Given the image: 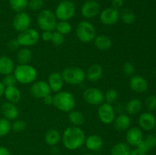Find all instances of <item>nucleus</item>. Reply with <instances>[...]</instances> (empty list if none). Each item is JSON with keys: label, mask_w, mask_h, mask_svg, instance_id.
<instances>
[{"label": "nucleus", "mask_w": 156, "mask_h": 155, "mask_svg": "<svg viewBox=\"0 0 156 155\" xmlns=\"http://www.w3.org/2000/svg\"><path fill=\"white\" fill-rule=\"evenodd\" d=\"M155 131H156V124H155Z\"/></svg>", "instance_id": "603ef678"}, {"label": "nucleus", "mask_w": 156, "mask_h": 155, "mask_svg": "<svg viewBox=\"0 0 156 155\" xmlns=\"http://www.w3.org/2000/svg\"><path fill=\"white\" fill-rule=\"evenodd\" d=\"M103 144V138L100 135L93 134L86 136L84 145H85V147L90 151H98L101 149Z\"/></svg>", "instance_id": "4be33fe9"}, {"label": "nucleus", "mask_w": 156, "mask_h": 155, "mask_svg": "<svg viewBox=\"0 0 156 155\" xmlns=\"http://www.w3.org/2000/svg\"><path fill=\"white\" fill-rule=\"evenodd\" d=\"M50 42L55 46H59L62 45L65 42V36L61 33H59L57 31H53V36H52V39Z\"/></svg>", "instance_id": "4c0bfd02"}, {"label": "nucleus", "mask_w": 156, "mask_h": 155, "mask_svg": "<svg viewBox=\"0 0 156 155\" xmlns=\"http://www.w3.org/2000/svg\"><path fill=\"white\" fill-rule=\"evenodd\" d=\"M86 135L79 126H69L63 131L62 141L64 147L69 150H76L85 144Z\"/></svg>", "instance_id": "f257e3e1"}, {"label": "nucleus", "mask_w": 156, "mask_h": 155, "mask_svg": "<svg viewBox=\"0 0 156 155\" xmlns=\"http://www.w3.org/2000/svg\"><path fill=\"white\" fill-rule=\"evenodd\" d=\"M120 13V19H121V21L125 24L129 25L135 22L136 15L133 11L129 9H123Z\"/></svg>", "instance_id": "72a5a7b5"}, {"label": "nucleus", "mask_w": 156, "mask_h": 155, "mask_svg": "<svg viewBox=\"0 0 156 155\" xmlns=\"http://www.w3.org/2000/svg\"><path fill=\"white\" fill-rule=\"evenodd\" d=\"M51 93L52 91L48 83L44 80L35 81L30 88V95L36 99H43Z\"/></svg>", "instance_id": "9b49d317"}, {"label": "nucleus", "mask_w": 156, "mask_h": 155, "mask_svg": "<svg viewBox=\"0 0 156 155\" xmlns=\"http://www.w3.org/2000/svg\"><path fill=\"white\" fill-rule=\"evenodd\" d=\"M76 36L84 43L92 42L97 36V32L94 24L88 20H82L76 26Z\"/></svg>", "instance_id": "39448f33"}, {"label": "nucleus", "mask_w": 156, "mask_h": 155, "mask_svg": "<svg viewBox=\"0 0 156 155\" xmlns=\"http://www.w3.org/2000/svg\"><path fill=\"white\" fill-rule=\"evenodd\" d=\"M131 147L126 142H118L111 149V155H129Z\"/></svg>", "instance_id": "c756f323"}, {"label": "nucleus", "mask_w": 156, "mask_h": 155, "mask_svg": "<svg viewBox=\"0 0 156 155\" xmlns=\"http://www.w3.org/2000/svg\"><path fill=\"white\" fill-rule=\"evenodd\" d=\"M125 138H126V142L130 147H136L143 141L144 135L140 128L130 127L126 130Z\"/></svg>", "instance_id": "2eb2a0df"}, {"label": "nucleus", "mask_w": 156, "mask_h": 155, "mask_svg": "<svg viewBox=\"0 0 156 155\" xmlns=\"http://www.w3.org/2000/svg\"><path fill=\"white\" fill-rule=\"evenodd\" d=\"M98 116L100 121L105 125L112 124L116 117V110L112 104L104 102L98 108Z\"/></svg>", "instance_id": "9d476101"}, {"label": "nucleus", "mask_w": 156, "mask_h": 155, "mask_svg": "<svg viewBox=\"0 0 156 155\" xmlns=\"http://www.w3.org/2000/svg\"><path fill=\"white\" fill-rule=\"evenodd\" d=\"M122 71L125 75L131 77L135 73V67H134L133 64L131 63V62H125L122 67Z\"/></svg>", "instance_id": "58836bf2"}, {"label": "nucleus", "mask_w": 156, "mask_h": 155, "mask_svg": "<svg viewBox=\"0 0 156 155\" xmlns=\"http://www.w3.org/2000/svg\"><path fill=\"white\" fill-rule=\"evenodd\" d=\"M120 11L113 7L107 8L101 11L99 19L102 24L106 26H113L120 20Z\"/></svg>", "instance_id": "f8f14e48"}, {"label": "nucleus", "mask_w": 156, "mask_h": 155, "mask_svg": "<svg viewBox=\"0 0 156 155\" xmlns=\"http://www.w3.org/2000/svg\"><path fill=\"white\" fill-rule=\"evenodd\" d=\"M82 98L91 106H100L105 102V93L98 88H88L82 93Z\"/></svg>", "instance_id": "1a4fd4ad"}, {"label": "nucleus", "mask_w": 156, "mask_h": 155, "mask_svg": "<svg viewBox=\"0 0 156 155\" xmlns=\"http://www.w3.org/2000/svg\"><path fill=\"white\" fill-rule=\"evenodd\" d=\"M83 155H93V154H92V153H85V154H83Z\"/></svg>", "instance_id": "3c124183"}, {"label": "nucleus", "mask_w": 156, "mask_h": 155, "mask_svg": "<svg viewBox=\"0 0 156 155\" xmlns=\"http://www.w3.org/2000/svg\"><path fill=\"white\" fill-rule=\"evenodd\" d=\"M2 82L3 83V84L5 85V87H12V86H16L17 84V80L15 78V75L12 74H7V75H5L3 77L2 81Z\"/></svg>", "instance_id": "ea45409f"}, {"label": "nucleus", "mask_w": 156, "mask_h": 155, "mask_svg": "<svg viewBox=\"0 0 156 155\" xmlns=\"http://www.w3.org/2000/svg\"><path fill=\"white\" fill-rule=\"evenodd\" d=\"M0 52H1V48H0Z\"/></svg>", "instance_id": "864d4df0"}, {"label": "nucleus", "mask_w": 156, "mask_h": 155, "mask_svg": "<svg viewBox=\"0 0 156 155\" xmlns=\"http://www.w3.org/2000/svg\"><path fill=\"white\" fill-rule=\"evenodd\" d=\"M129 155H147V152L144 151L139 147H134L133 149H131Z\"/></svg>", "instance_id": "a18cd8bd"}, {"label": "nucleus", "mask_w": 156, "mask_h": 155, "mask_svg": "<svg viewBox=\"0 0 156 155\" xmlns=\"http://www.w3.org/2000/svg\"><path fill=\"white\" fill-rule=\"evenodd\" d=\"M111 5H112L111 7L119 10L120 8L123 7V0H111Z\"/></svg>", "instance_id": "49530a36"}, {"label": "nucleus", "mask_w": 156, "mask_h": 155, "mask_svg": "<svg viewBox=\"0 0 156 155\" xmlns=\"http://www.w3.org/2000/svg\"><path fill=\"white\" fill-rule=\"evenodd\" d=\"M93 42L96 48L101 51L109 50L112 46V40L109 36L105 34L97 35Z\"/></svg>", "instance_id": "bb28decb"}, {"label": "nucleus", "mask_w": 156, "mask_h": 155, "mask_svg": "<svg viewBox=\"0 0 156 155\" xmlns=\"http://www.w3.org/2000/svg\"><path fill=\"white\" fill-rule=\"evenodd\" d=\"M64 82L69 85H80L86 79L85 71L78 66H69L61 72Z\"/></svg>", "instance_id": "20e7f679"}, {"label": "nucleus", "mask_w": 156, "mask_h": 155, "mask_svg": "<svg viewBox=\"0 0 156 155\" xmlns=\"http://www.w3.org/2000/svg\"><path fill=\"white\" fill-rule=\"evenodd\" d=\"M138 124L140 129L144 131H151L155 129L156 118L149 112H144L138 118Z\"/></svg>", "instance_id": "a211bd4d"}, {"label": "nucleus", "mask_w": 156, "mask_h": 155, "mask_svg": "<svg viewBox=\"0 0 156 155\" xmlns=\"http://www.w3.org/2000/svg\"><path fill=\"white\" fill-rule=\"evenodd\" d=\"M143 109V102L138 98H133L128 100L125 106V110L129 115H136Z\"/></svg>", "instance_id": "a878e982"}, {"label": "nucleus", "mask_w": 156, "mask_h": 155, "mask_svg": "<svg viewBox=\"0 0 156 155\" xmlns=\"http://www.w3.org/2000/svg\"><path fill=\"white\" fill-rule=\"evenodd\" d=\"M47 83H48L52 92L57 93L62 91L65 82H64L61 73H59V71H53L49 75Z\"/></svg>", "instance_id": "6ab92c4d"}, {"label": "nucleus", "mask_w": 156, "mask_h": 155, "mask_svg": "<svg viewBox=\"0 0 156 155\" xmlns=\"http://www.w3.org/2000/svg\"><path fill=\"white\" fill-rule=\"evenodd\" d=\"M0 155H12V153L7 147L0 146Z\"/></svg>", "instance_id": "09e8293b"}, {"label": "nucleus", "mask_w": 156, "mask_h": 155, "mask_svg": "<svg viewBox=\"0 0 156 155\" xmlns=\"http://www.w3.org/2000/svg\"><path fill=\"white\" fill-rule=\"evenodd\" d=\"M156 147V135H148L143 138V141L138 146L139 148L142 149L144 151L148 152L150 149Z\"/></svg>", "instance_id": "7c9ffc66"}, {"label": "nucleus", "mask_w": 156, "mask_h": 155, "mask_svg": "<svg viewBox=\"0 0 156 155\" xmlns=\"http://www.w3.org/2000/svg\"><path fill=\"white\" fill-rule=\"evenodd\" d=\"M53 31H50V30H44L42 32L41 35V39L45 42H50L53 36Z\"/></svg>", "instance_id": "c03bdc74"}, {"label": "nucleus", "mask_w": 156, "mask_h": 155, "mask_svg": "<svg viewBox=\"0 0 156 155\" xmlns=\"http://www.w3.org/2000/svg\"><path fill=\"white\" fill-rule=\"evenodd\" d=\"M114 129L118 132H123L129 129L131 126L130 115L127 113H120L116 115L113 122Z\"/></svg>", "instance_id": "aec40b11"}, {"label": "nucleus", "mask_w": 156, "mask_h": 155, "mask_svg": "<svg viewBox=\"0 0 156 155\" xmlns=\"http://www.w3.org/2000/svg\"><path fill=\"white\" fill-rule=\"evenodd\" d=\"M1 112L3 118L9 120V121H14V120L18 119L19 116V109L15 103H10V102H5L1 106Z\"/></svg>", "instance_id": "f3484780"}, {"label": "nucleus", "mask_w": 156, "mask_h": 155, "mask_svg": "<svg viewBox=\"0 0 156 155\" xmlns=\"http://www.w3.org/2000/svg\"><path fill=\"white\" fill-rule=\"evenodd\" d=\"M129 85L130 89L136 94H143L148 89L149 84L144 77L139 74L133 75L130 77L129 81Z\"/></svg>", "instance_id": "dca6fc26"}, {"label": "nucleus", "mask_w": 156, "mask_h": 155, "mask_svg": "<svg viewBox=\"0 0 156 155\" xmlns=\"http://www.w3.org/2000/svg\"><path fill=\"white\" fill-rule=\"evenodd\" d=\"M44 0H29L28 7L32 11H38L44 7Z\"/></svg>", "instance_id": "a19ab883"}, {"label": "nucleus", "mask_w": 156, "mask_h": 155, "mask_svg": "<svg viewBox=\"0 0 156 155\" xmlns=\"http://www.w3.org/2000/svg\"><path fill=\"white\" fill-rule=\"evenodd\" d=\"M62 135L56 129H50L46 132L44 135V141L47 145L50 147L56 146L61 141Z\"/></svg>", "instance_id": "393cba45"}, {"label": "nucleus", "mask_w": 156, "mask_h": 155, "mask_svg": "<svg viewBox=\"0 0 156 155\" xmlns=\"http://www.w3.org/2000/svg\"><path fill=\"white\" fill-rule=\"evenodd\" d=\"M42 100H43V101H44V104L50 106V105H53V96L50 94H49V95L46 96L45 97H44Z\"/></svg>", "instance_id": "de8ad7c7"}, {"label": "nucleus", "mask_w": 156, "mask_h": 155, "mask_svg": "<svg viewBox=\"0 0 156 155\" xmlns=\"http://www.w3.org/2000/svg\"><path fill=\"white\" fill-rule=\"evenodd\" d=\"M29 0H9V5L16 13L24 12L28 7Z\"/></svg>", "instance_id": "2f4dec72"}, {"label": "nucleus", "mask_w": 156, "mask_h": 155, "mask_svg": "<svg viewBox=\"0 0 156 155\" xmlns=\"http://www.w3.org/2000/svg\"><path fill=\"white\" fill-rule=\"evenodd\" d=\"M37 23L40 29L44 30L54 31L57 23V18L54 12L50 9H43L37 15Z\"/></svg>", "instance_id": "423d86ee"}, {"label": "nucleus", "mask_w": 156, "mask_h": 155, "mask_svg": "<svg viewBox=\"0 0 156 155\" xmlns=\"http://www.w3.org/2000/svg\"><path fill=\"white\" fill-rule=\"evenodd\" d=\"M15 65L14 61L7 56H0V74L7 75L12 74L15 70Z\"/></svg>", "instance_id": "5701e85b"}, {"label": "nucleus", "mask_w": 156, "mask_h": 155, "mask_svg": "<svg viewBox=\"0 0 156 155\" xmlns=\"http://www.w3.org/2000/svg\"><path fill=\"white\" fill-rule=\"evenodd\" d=\"M4 96L6 100L10 103L17 104L21 100V92L16 86L6 87L5 89Z\"/></svg>", "instance_id": "b1692460"}, {"label": "nucleus", "mask_w": 156, "mask_h": 155, "mask_svg": "<svg viewBox=\"0 0 156 155\" xmlns=\"http://www.w3.org/2000/svg\"><path fill=\"white\" fill-rule=\"evenodd\" d=\"M20 47H21V46H20L19 43L18 42L16 38H15V39L11 40H9V43H8V48L10 50H12V51H16V50H18L20 49Z\"/></svg>", "instance_id": "37998d69"}, {"label": "nucleus", "mask_w": 156, "mask_h": 155, "mask_svg": "<svg viewBox=\"0 0 156 155\" xmlns=\"http://www.w3.org/2000/svg\"><path fill=\"white\" fill-rule=\"evenodd\" d=\"M53 105L61 112H69L76 108V97L73 93L62 90L53 95Z\"/></svg>", "instance_id": "f03ea898"}, {"label": "nucleus", "mask_w": 156, "mask_h": 155, "mask_svg": "<svg viewBox=\"0 0 156 155\" xmlns=\"http://www.w3.org/2000/svg\"><path fill=\"white\" fill-rule=\"evenodd\" d=\"M118 99V92L114 88H110L105 93V101L110 104H114Z\"/></svg>", "instance_id": "c9c22d12"}, {"label": "nucleus", "mask_w": 156, "mask_h": 155, "mask_svg": "<svg viewBox=\"0 0 156 155\" xmlns=\"http://www.w3.org/2000/svg\"><path fill=\"white\" fill-rule=\"evenodd\" d=\"M26 126L27 125L24 120L17 119L12 123V131H14L15 132H21L25 130Z\"/></svg>", "instance_id": "e433bc0d"}, {"label": "nucleus", "mask_w": 156, "mask_h": 155, "mask_svg": "<svg viewBox=\"0 0 156 155\" xmlns=\"http://www.w3.org/2000/svg\"><path fill=\"white\" fill-rule=\"evenodd\" d=\"M68 113L69 121L70 122V123H71L73 126L80 127L81 126H82V125L85 123V115H84L83 112H81V111L73 109V110L70 111Z\"/></svg>", "instance_id": "c85d7f7f"}, {"label": "nucleus", "mask_w": 156, "mask_h": 155, "mask_svg": "<svg viewBox=\"0 0 156 155\" xmlns=\"http://www.w3.org/2000/svg\"><path fill=\"white\" fill-rule=\"evenodd\" d=\"M76 8L74 3L70 0H62L55 9V15L59 21H69L74 17Z\"/></svg>", "instance_id": "0eeeda50"}, {"label": "nucleus", "mask_w": 156, "mask_h": 155, "mask_svg": "<svg viewBox=\"0 0 156 155\" xmlns=\"http://www.w3.org/2000/svg\"><path fill=\"white\" fill-rule=\"evenodd\" d=\"M31 25V18L25 12H18L15 15L12 21V26L15 30L18 33L30 28Z\"/></svg>", "instance_id": "ddd939ff"}, {"label": "nucleus", "mask_w": 156, "mask_h": 155, "mask_svg": "<svg viewBox=\"0 0 156 155\" xmlns=\"http://www.w3.org/2000/svg\"><path fill=\"white\" fill-rule=\"evenodd\" d=\"M40 38H41V35L39 32L35 29L30 27L27 30L18 33L16 39L19 43L21 47L29 48V47L36 45L39 42Z\"/></svg>", "instance_id": "6e6552de"}, {"label": "nucleus", "mask_w": 156, "mask_h": 155, "mask_svg": "<svg viewBox=\"0 0 156 155\" xmlns=\"http://www.w3.org/2000/svg\"><path fill=\"white\" fill-rule=\"evenodd\" d=\"M32 59V51L27 47H21L16 55L17 62L19 65L29 64Z\"/></svg>", "instance_id": "cd10ccee"}, {"label": "nucleus", "mask_w": 156, "mask_h": 155, "mask_svg": "<svg viewBox=\"0 0 156 155\" xmlns=\"http://www.w3.org/2000/svg\"><path fill=\"white\" fill-rule=\"evenodd\" d=\"M13 74L16 78L17 82L21 84H30L34 83L37 78V71L33 65L24 64L15 66Z\"/></svg>", "instance_id": "7ed1b4c3"}, {"label": "nucleus", "mask_w": 156, "mask_h": 155, "mask_svg": "<svg viewBox=\"0 0 156 155\" xmlns=\"http://www.w3.org/2000/svg\"><path fill=\"white\" fill-rule=\"evenodd\" d=\"M72 29H73V27L69 21H58L55 27V31L59 32V33L65 36L71 33Z\"/></svg>", "instance_id": "473e14b6"}, {"label": "nucleus", "mask_w": 156, "mask_h": 155, "mask_svg": "<svg viewBox=\"0 0 156 155\" xmlns=\"http://www.w3.org/2000/svg\"><path fill=\"white\" fill-rule=\"evenodd\" d=\"M145 104L149 110H155L156 109V96L149 95L145 100Z\"/></svg>", "instance_id": "79ce46f5"}, {"label": "nucleus", "mask_w": 156, "mask_h": 155, "mask_svg": "<svg viewBox=\"0 0 156 155\" xmlns=\"http://www.w3.org/2000/svg\"><path fill=\"white\" fill-rule=\"evenodd\" d=\"M5 89V85L3 84L2 81H0V98H1L2 96H4Z\"/></svg>", "instance_id": "8fccbe9b"}, {"label": "nucleus", "mask_w": 156, "mask_h": 155, "mask_svg": "<svg viewBox=\"0 0 156 155\" xmlns=\"http://www.w3.org/2000/svg\"><path fill=\"white\" fill-rule=\"evenodd\" d=\"M80 12L84 18L92 19L100 14V4L96 0H87L81 7Z\"/></svg>", "instance_id": "4468645a"}, {"label": "nucleus", "mask_w": 156, "mask_h": 155, "mask_svg": "<svg viewBox=\"0 0 156 155\" xmlns=\"http://www.w3.org/2000/svg\"><path fill=\"white\" fill-rule=\"evenodd\" d=\"M12 131V122L6 119L0 118V137H5Z\"/></svg>", "instance_id": "f704fd0d"}, {"label": "nucleus", "mask_w": 156, "mask_h": 155, "mask_svg": "<svg viewBox=\"0 0 156 155\" xmlns=\"http://www.w3.org/2000/svg\"><path fill=\"white\" fill-rule=\"evenodd\" d=\"M104 74V70L101 65L98 63L91 64L88 69L85 71L86 79L91 82L98 81L102 78Z\"/></svg>", "instance_id": "412c9836"}]
</instances>
